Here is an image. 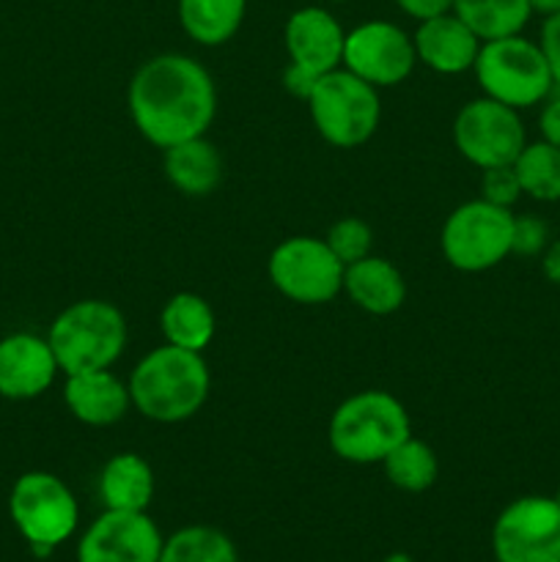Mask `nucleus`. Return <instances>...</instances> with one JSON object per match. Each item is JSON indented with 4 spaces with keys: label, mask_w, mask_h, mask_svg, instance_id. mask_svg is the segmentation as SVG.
I'll list each match as a JSON object with an SVG mask.
<instances>
[{
    "label": "nucleus",
    "mask_w": 560,
    "mask_h": 562,
    "mask_svg": "<svg viewBox=\"0 0 560 562\" xmlns=\"http://www.w3.org/2000/svg\"><path fill=\"white\" fill-rule=\"evenodd\" d=\"M137 132L157 148L206 135L217 113V88L195 58L165 53L135 71L126 91Z\"/></svg>",
    "instance_id": "f257e3e1"
},
{
    "label": "nucleus",
    "mask_w": 560,
    "mask_h": 562,
    "mask_svg": "<svg viewBox=\"0 0 560 562\" xmlns=\"http://www.w3.org/2000/svg\"><path fill=\"white\" fill-rule=\"evenodd\" d=\"M132 406L154 423H184L206 404L212 376L201 351L159 346L148 351L130 376Z\"/></svg>",
    "instance_id": "f03ea898"
},
{
    "label": "nucleus",
    "mask_w": 560,
    "mask_h": 562,
    "mask_svg": "<svg viewBox=\"0 0 560 562\" xmlns=\"http://www.w3.org/2000/svg\"><path fill=\"white\" fill-rule=\"evenodd\" d=\"M410 434V415L395 395L362 390L333 412L327 439L333 453L349 464H382Z\"/></svg>",
    "instance_id": "7ed1b4c3"
},
{
    "label": "nucleus",
    "mask_w": 560,
    "mask_h": 562,
    "mask_svg": "<svg viewBox=\"0 0 560 562\" xmlns=\"http://www.w3.org/2000/svg\"><path fill=\"white\" fill-rule=\"evenodd\" d=\"M47 340L66 376L102 371L124 355L126 318L113 302L80 300L55 316Z\"/></svg>",
    "instance_id": "20e7f679"
},
{
    "label": "nucleus",
    "mask_w": 560,
    "mask_h": 562,
    "mask_svg": "<svg viewBox=\"0 0 560 562\" xmlns=\"http://www.w3.org/2000/svg\"><path fill=\"white\" fill-rule=\"evenodd\" d=\"M472 71L489 99H497L514 110L544 102L555 88L541 47L522 33L481 42Z\"/></svg>",
    "instance_id": "39448f33"
},
{
    "label": "nucleus",
    "mask_w": 560,
    "mask_h": 562,
    "mask_svg": "<svg viewBox=\"0 0 560 562\" xmlns=\"http://www.w3.org/2000/svg\"><path fill=\"white\" fill-rule=\"evenodd\" d=\"M307 108L318 135L338 148L362 146L382 119L377 88L340 66L318 77Z\"/></svg>",
    "instance_id": "423d86ee"
},
{
    "label": "nucleus",
    "mask_w": 560,
    "mask_h": 562,
    "mask_svg": "<svg viewBox=\"0 0 560 562\" xmlns=\"http://www.w3.org/2000/svg\"><path fill=\"white\" fill-rule=\"evenodd\" d=\"M9 514L36 558L69 541L80 521L71 488L53 472H25L11 486Z\"/></svg>",
    "instance_id": "0eeeda50"
},
{
    "label": "nucleus",
    "mask_w": 560,
    "mask_h": 562,
    "mask_svg": "<svg viewBox=\"0 0 560 562\" xmlns=\"http://www.w3.org/2000/svg\"><path fill=\"white\" fill-rule=\"evenodd\" d=\"M443 256L459 272H486L511 256L514 214L489 201H467L443 225Z\"/></svg>",
    "instance_id": "6e6552de"
},
{
    "label": "nucleus",
    "mask_w": 560,
    "mask_h": 562,
    "mask_svg": "<svg viewBox=\"0 0 560 562\" xmlns=\"http://www.w3.org/2000/svg\"><path fill=\"white\" fill-rule=\"evenodd\" d=\"M269 280L275 289L300 305H324L344 291L346 267L327 241L316 236H291L269 256Z\"/></svg>",
    "instance_id": "1a4fd4ad"
},
{
    "label": "nucleus",
    "mask_w": 560,
    "mask_h": 562,
    "mask_svg": "<svg viewBox=\"0 0 560 562\" xmlns=\"http://www.w3.org/2000/svg\"><path fill=\"white\" fill-rule=\"evenodd\" d=\"M453 143L467 162L486 170L514 165L522 148L527 146V135L519 110L497 99L481 97L467 102L456 113Z\"/></svg>",
    "instance_id": "9d476101"
},
{
    "label": "nucleus",
    "mask_w": 560,
    "mask_h": 562,
    "mask_svg": "<svg viewBox=\"0 0 560 562\" xmlns=\"http://www.w3.org/2000/svg\"><path fill=\"white\" fill-rule=\"evenodd\" d=\"M497 562H560V505L552 497H519L492 530Z\"/></svg>",
    "instance_id": "9b49d317"
},
{
    "label": "nucleus",
    "mask_w": 560,
    "mask_h": 562,
    "mask_svg": "<svg viewBox=\"0 0 560 562\" xmlns=\"http://www.w3.org/2000/svg\"><path fill=\"white\" fill-rule=\"evenodd\" d=\"M417 64L415 42L404 27L388 20H368L351 27L344 42V69L371 82L373 88H393L412 75Z\"/></svg>",
    "instance_id": "f8f14e48"
},
{
    "label": "nucleus",
    "mask_w": 560,
    "mask_h": 562,
    "mask_svg": "<svg viewBox=\"0 0 560 562\" xmlns=\"http://www.w3.org/2000/svg\"><path fill=\"white\" fill-rule=\"evenodd\" d=\"M163 532L146 510H104L77 543V562H159Z\"/></svg>",
    "instance_id": "ddd939ff"
},
{
    "label": "nucleus",
    "mask_w": 560,
    "mask_h": 562,
    "mask_svg": "<svg viewBox=\"0 0 560 562\" xmlns=\"http://www.w3.org/2000/svg\"><path fill=\"white\" fill-rule=\"evenodd\" d=\"M58 360L47 338L14 333L0 340V395L9 401H31L47 393L58 376Z\"/></svg>",
    "instance_id": "4468645a"
},
{
    "label": "nucleus",
    "mask_w": 560,
    "mask_h": 562,
    "mask_svg": "<svg viewBox=\"0 0 560 562\" xmlns=\"http://www.w3.org/2000/svg\"><path fill=\"white\" fill-rule=\"evenodd\" d=\"M283 36L291 64L311 69L313 75H327L344 64L346 33L322 5L296 9L285 22Z\"/></svg>",
    "instance_id": "2eb2a0df"
},
{
    "label": "nucleus",
    "mask_w": 560,
    "mask_h": 562,
    "mask_svg": "<svg viewBox=\"0 0 560 562\" xmlns=\"http://www.w3.org/2000/svg\"><path fill=\"white\" fill-rule=\"evenodd\" d=\"M412 42H415L417 60L439 75H461L472 69L481 49V38L453 11L423 20Z\"/></svg>",
    "instance_id": "dca6fc26"
},
{
    "label": "nucleus",
    "mask_w": 560,
    "mask_h": 562,
    "mask_svg": "<svg viewBox=\"0 0 560 562\" xmlns=\"http://www.w3.org/2000/svg\"><path fill=\"white\" fill-rule=\"evenodd\" d=\"M64 401L77 420L93 428L115 426L132 406L130 384L121 382L110 368L66 376Z\"/></svg>",
    "instance_id": "f3484780"
},
{
    "label": "nucleus",
    "mask_w": 560,
    "mask_h": 562,
    "mask_svg": "<svg viewBox=\"0 0 560 562\" xmlns=\"http://www.w3.org/2000/svg\"><path fill=\"white\" fill-rule=\"evenodd\" d=\"M344 291L371 316H390L406 300V283L399 269L377 256H366L346 267Z\"/></svg>",
    "instance_id": "a211bd4d"
},
{
    "label": "nucleus",
    "mask_w": 560,
    "mask_h": 562,
    "mask_svg": "<svg viewBox=\"0 0 560 562\" xmlns=\"http://www.w3.org/2000/svg\"><path fill=\"white\" fill-rule=\"evenodd\" d=\"M163 168L170 184L190 198L209 195L223 179V159L206 135L165 148Z\"/></svg>",
    "instance_id": "6ab92c4d"
},
{
    "label": "nucleus",
    "mask_w": 560,
    "mask_h": 562,
    "mask_svg": "<svg viewBox=\"0 0 560 562\" xmlns=\"http://www.w3.org/2000/svg\"><path fill=\"white\" fill-rule=\"evenodd\" d=\"M99 497L108 510H146L154 497L152 464L137 453H115L102 467Z\"/></svg>",
    "instance_id": "aec40b11"
},
{
    "label": "nucleus",
    "mask_w": 560,
    "mask_h": 562,
    "mask_svg": "<svg viewBox=\"0 0 560 562\" xmlns=\"http://www.w3.org/2000/svg\"><path fill=\"white\" fill-rule=\"evenodd\" d=\"M159 329L165 335V344L187 351H203L212 344L217 318L203 296L181 291L165 302L163 313H159Z\"/></svg>",
    "instance_id": "412c9836"
},
{
    "label": "nucleus",
    "mask_w": 560,
    "mask_h": 562,
    "mask_svg": "<svg viewBox=\"0 0 560 562\" xmlns=\"http://www.w3.org/2000/svg\"><path fill=\"white\" fill-rule=\"evenodd\" d=\"M245 9L247 0H179V22L192 42L220 47L236 36Z\"/></svg>",
    "instance_id": "4be33fe9"
},
{
    "label": "nucleus",
    "mask_w": 560,
    "mask_h": 562,
    "mask_svg": "<svg viewBox=\"0 0 560 562\" xmlns=\"http://www.w3.org/2000/svg\"><path fill=\"white\" fill-rule=\"evenodd\" d=\"M453 14L470 25L481 42L516 36L530 20L527 0H453Z\"/></svg>",
    "instance_id": "5701e85b"
},
{
    "label": "nucleus",
    "mask_w": 560,
    "mask_h": 562,
    "mask_svg": "<svg viewBox=\"0 0 560 562\" xmlns=\"http://www.w3.org/2000/svg\"><path fill=\"white\" fill-rule=\"evenodd\" d=\"M382 467L388 481L393 483L395 488L410 494L428 492V488L437 483L439 475L437 453H434L423 439L412 437V434L404 442L395 445V448L390 450L388 459L382 461Z\"/></svg>",
    "instance_id": "b1692460"
},
{
    "label": "nucleus",
    "mask_w": 560,
    "mask_h": 562,
    "mask_svg": "<svg viewBox=\"0 0 560 562\" xmlns=\"http://www.w3.org/2000/svg\"><path fill=\"white\" fill-rule=\"evenodd\" d=\"M159 562H239V554L225 532L206 525H192L176 530L163 543Z\"/></svg>",
    "instance_id": "393cba45"
},
{
    "label": "nucleus",
    "mask_w": 560,
    "mask_h": 562,
    "mask_svg": "<svg viewBox=\"0 0 560 562\" xmlns=\"http://www.w3.org/2000/svg\"><path fill=\"white\" fill-rule=\"evenodd\" d=\"M522 192L536 201H560V146L547 140L527 143L514 162Z\"/></svg>",
    "instance_id": "a878e982"
},
{
    "label": "nucleus",
    "mask_w": 560,
    "mask_h": 562,
    "mask_svg": "<svg viewBox=\"0 0 560 562\" xmlns=\"http://www.w3.org/2000/svg\"><path fill=\"white\" fill-rule=\"evenodd\" d=\"M324 241H327L329 250L335 252V258H338L344 267H349V263L371 256L373 234H371V225L362 223L360 217H344L327 231Z\"/></svg>",
    "instance_id": "bb28decb"
},
{
    "label": "nucleus",
    "mask_w": 560,
    "mask_h": 562,
    "mask_svg": "<svg viewBox=\"0 0 560 562\" xmlns=\"http://www.w3.org/2000/svg\"><path fill=\"white\" fill-rule=\"evenodd\" d=\"M483 201L494 203V206L511 209L522 195L519 176H516L514 165H500V168H486L481 179Z\"/></svg>",
    "instance_id": "cd10ccee"
},
{
    "label": "nucleus",
    "mask_w": 560,
    "mask_h": 562,
    "mask_svg": "<svg viewBox=\"0 0 560 562\" xmlns=\"http://www.w3.org/2000/svg\"><path fill=\"white\" fill-rule=\"evenodd\" d=\"M549 228L544 220L530 217H514V245H511V252L516 256H538V252L547 247Z\"/></svg>",
    "instance_id": "c85d7f7f"
},
{
    "label": "nucleus",
    "mask_w": 560,
    "mask_h": 562,
    "mask_svg": "<svg viewBox=\"0 0 560 562\" xmlns=\"http://www.w3.org/2000/svg\"><path fill=\"white\" fill-rule=\"evenodd\" d=\"M538 47H541L544 58H547L549 71H552L555 88L560 91V14H552L544 20L541 42H538Z\"/></svg>",
    "instance_id": "c756f323"
},
{
    "label": "nucleus",
    "mask_w": 560,
    "mask_h": 562,
    "mask_svg": "<svg viewBox=\"0 0 560 562\" xmlns=\"http://www.w3.org/2000/svg\"><path fill=\"white\" fill-rule=\"evenodd\" d=\"M318 77H322V75H313L311 69H302V66L289 64V66H285V71H283V86H285V91L291 93V97L305 99V102H307V99H311V93H313V88H316Z\"/></svg>",
    "instance_id": "7c9ffc66"
},
{
    "label": "nucleus",
    "mask_w": 560,
    "mask_h": 562,
    "mask_svg": "<svg viewBox=\"0 0 560 562\" xmlns=\"http://www.w3.org/2000/svg\"><path fill=\"white\" fill-rule=\"evenodd\" d=\"M538 130L541 137L552 146H560V93H549L547 104H544L541 115H538Z\"/></svg>",
    "instance_id": "2f4dec72"
},
{
    "label": "nucleus",
    "mask_w": 560,
    "mask_h": 562,
    "mask_svg": "<svg viewBox=\"0 0 560 562\" xmlns=\"http://www.w3.org/2000/svg\"><path fill=\"white\" fill-rule=\"evenodd\" d=\"M395 3H399V9L404 14L415 16L417 22L445 14V11H453V0H395Z\"/></svg>",
    "instance_id": "473e14b6"
},
{
    "label": "nucleus",
    "mask_w": 560,
    "mask_h": 562,
    "mask_svg": "<svg viewBox=\"0 0 560 562\" xmlns=\"http://www.w3.org/2000/svg\"><path fill=\"white\" fill-rule=\"evenodd\" d=\"M541 269H544V274H547V280H552L555 285H560V239L552 241V245L544 250Z\"/></svg>",
    "instance_id": "72a5a7b5"
},
{
    "label": "nucleus",
    "mask_w": 560,
    "mask_h": 562,
    "mask_svg": "<svg viewBox=\"0 0 560 562\" xmlns=\"http://www.w3.org/2000/svg\"><path fill=\"white\" fill-rule=\"evenodd\" d=\"M527 3H530L533 14H544V16L560 14V0H527Z\"/></svg>",
    "instance_id": "f704fd0d"
},
{
    "label": "nucleus",
    "mask_w": 560,
    "mask_h": 562,
    "mask_svg": "<svg viewBox=\"0 0 560 562\" xmlns=\"http://www.w3.org/2000/svg\"><path fill=\"white\" fill-rule=\"evenodd\" d=\"M388 562H412V560L406 558V554H401V552H399V554H393V558H390Z\"/></svg>",
    "instance_id": "c9c22d12"
},
{
    "label": "nucleus",
    "mask_w": 560,
    "mask_h": 562,
    "mask_svg": "<svg viewBox=\"0 0 560 562\" xmlns=\"http://www.w3.org/2000/svg\"><path fill=\"white\" fill-rule=\"evenodd\" d=\"M555 499H558V505H560V492H558V497H555Z\"/></svg>",
    "instance_id": "e433bc0d"
}]
</instances>
